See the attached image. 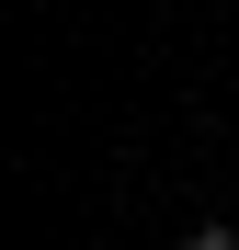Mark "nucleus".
<instances>
[{
	"mask_svg": "<svg viewBox=\"0 0 239 250\" xmlns=\"http://www.w3.org/2000/svg\"><path fill=\"white\" fill-rule=\"evenodd\" d=\"M182 250H239V239H228V228H194V239H182Z\"/></svg>",
	"mask_w": 239,
	"mask_h": 250,
	"instance_id": "nucleus-1",
	"label": "nucleus"
}]
</instances>
